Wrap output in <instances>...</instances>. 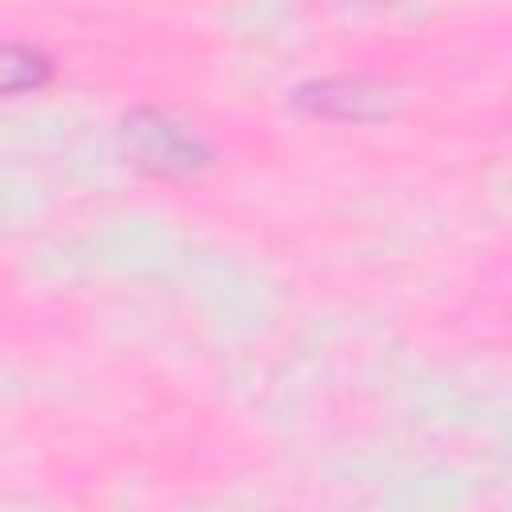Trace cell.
Wrapping results in <instances>:
<instances>
[{"label":"cell","instance_id":"cell-1","mask_svg":"<svg viewBox=\"0 0 512 512\" xmlns=\"http://www.w3.org/2000/svg\"><path fill=\"white\" fill-rule=\"evenodd\" d=\"M124 136L132 140V156L156 172H188L204 160V148L196 136H188L184 128H176L168 116L156 112H140L124 124Z\"/></svg>","mask_w":512,"mask_h":512},{"label":"cell","instance_id":"cell-2","mask_svg":"<svg viewBox=\"0 0 512 512\" xmlns=\"http://www.w3.org/2000/svg\"><path fill=\"white\" fill-rule=\"evenodd\" d=\"M0 68H4V88H8V92H20V88H28V84L36 88V84L48 76V60H44L40 52L16 48V44L4 52V64H0Z\"/></svg>","mask_w":512,"mask_h":512}]
</instances>
